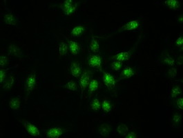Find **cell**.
Segmentation results:
<instances>
[{
    "mask_svg": "<svg viewBox=\"0 0 183 138\" xmlns=\"http://www.w3.org/2000/svg\"><path fill=\"white\" fill-rule=\"evenodd\" d=\"M78 7V4L73 0H66L62 3V9L66 15L71 16L75 14Z\"/></svg>",
    "mask_w": 183,
    "mask_h": 138,
    "instance_id": "cell-1",
    "label": "cell"
},
{
    "mask_svg": "<svg viewBox=\"0 0 183 138\" xmlns=\"http://www.w3.org/2000/svg\"><path fill=\"white\" fill-rule=\"evenodd\" d=\"M9 55L14 57H20L22 55V51L20 48L15 44H11L8 48Z\"/></svg>",
    "mask_w": 183,
    "mask_h": 138,
    "instance_id": "cell-11",
    "label": "cell"
},
{
    "mask_svg": "<svg viewBox=\"0 0 183 138\" xmlns=\"http://www.w3.org/2000/svg\"><path fill=\"white\" fill-rule=\"evenodd\" d=\"M68 52V46L64 42H60L59 45V54L60 57L67 55Z\"/></svg>",
    "mask_w": 183,
    "mask_h": 138,
    "instance_id": "cell-24",
    "label": "cell"
},
{
    "mask_svg": "<svg viewBox=\"0 0 183 138\" xmlns=\"http://www.w3.org/2000/svg\"><path fill=\"white\" fill-rule=\"evenodd\" d=\"M182 44H183V38L182 36H180L177 39L176 42V45L178 47H182Z\"/></svg>",
    "mask_w": 183,
    "mask_h": 138,
    "instance_id": "cell-36",
    "label": "cell"
},
{
    "mask_svg": "<svg viewBox=\"0 0 183 138\" xmlns=\"http://www.w3.org/2000/svg\"><path fill=\"white\" fill-rule=\"evenodd\" d=\"M88 66L91 68H98L100 70L101 69L102 60L100 56L99 55H92L88 59Z\"/></svg>",
    "mask_w": 183,
    "mask_h": 138,
    "instance_id": "cell-5",
    "label": "cell"
},
{
    "mask_svg": "<svg viewBox=\"0 0 183 138\" xmlns=\"http://www.w3.org/2000/svg\"><path fill=\"white\" fill-rule=\"evenodd\" d=\"M91 50L94 53H100V45H99L98 40L95 39V37H93L91 39L90 45H89Z\"/></svg>",
    "mask_w": 183,
    "mask_h": 138,
    "instance_id": "cell-15",
    "label": "cell"
},
{
    "mask_svg": "<svg viewBox=\"0 0 183 138\" xmlns=\"http://www.w3.org/2000/svg\"><path fill=\"white\" fill-rule=\"evenodd\" d=\"M164 62L167 65L172 66L174 65L175 60H174V58L170 57L169 55H167L166 56H164Z\"/></svg>",
    "mask_w": 183,
    "mask_h": 138,
    "instance_id": "cell-30",
    "label": "cell"
},
{
    "mask_svg": "<svg viewBox=\"0 0 183 138\" xmlns=\"http://www.w3.org/2000/svg\"><path fill=\"white\" fill-rule=\"evenodd\" d=\"M123 65V63L120 61H113L112 64H111V68L112 70L118 71H120V69L122 68V66Z\"/></svg>",
    "mask_w": 183,
    "mask_h": 138,
    "instance_id": "cell-28",
    "label": "cell"
},
{
    "mask_svg": "<svg viewBox=\"0 0 183 138\" xmlns=\"http://www.w3.org/2000/svg\"><path fill=\"white\" fill-rule=\"evenodd\" d=\"M102 109L106 113H109L112 109V104H111V101L108 99H105L102 104Z\"/></svg>",
    "mask_w": 183,
    "mask_h": 138,
    "instance_id": "cell-22",
    "label": "cell"
},
{
    "mask_svg": "<svg viewBox=\"0 0 183 138\" xmlns=\"http://www.w3.org/2000/svg\"><path fill=\"white\" fill-rule=\"evenodd\" d=\"M133 49L118 53V54H116L113 57V61H120V62H123L124 61L129 60V58H130V56L131 55V52Z\"/></svg>",
    "mask_w": 183,
    "mask_h": 138,
    "instance_id": "cell-8",
    "label": "cell"
},
{
    "mask_svg": "<svg viewBox=\"0 0 183 138\" xmlns=\"http://www.w3.org/2000/svg\"><path fill=\"white\" fill-rule=\"evenodd\" d=\"M177 64L178 66L182 65V55H180L177 59Z\"/></svg>",
    "mask_w": 183,
    "mask_h": 138,
    "instance_id": "cell-37",
    "label": "cell"
},
{
    "mask_svg": "<svg viewBox=\"0 0 183 138\" xmlns=\"http://www.w3.org/2000/svg\"><path fill=\"white\" fill-rule=\"evenodd\" d=\"M4 22L7 25L9 26H16L17 19L16 17L14 15H12L11 12H7L4 15Z\"/></svg>",
    "mask_w": 183,
    "mask_h": 138,
    "instance_id": "cell-12",
    "label": "cell"
},
{
    "mask_svg": "<svg viewBox=\"0 0 183 138\" xmlns=\"http://www.w3.org/2000/svg\"><path fill=\"white\" fill-rule=\"evenodd\" d=\"M64 87L67 88L68 90L72 91H76L78 90V86L76 83L73 80H71L65 84Z\"/></svg>",
    "mask_w": 183,
    "mask_h": 138,
    "instance_id": "cell-27",
    "label": "cell"
},
{
    "mask_svg": "<svg viewBox=\"0 0 183 138\" xmlns=\"http://www.w3.org/2000/svg\"><path fill=\"white\" fill-rule=\"evenodd\" d=\"M138 137V134H137L136 133L133 132V131H131L130 133H129L128 134H126L125 135V137H126V138H136Z\"/></svg>",
    "mask_w": 183,
    "mask_h": 138,
    "instance_id": "cell-35",
    "label": "cell"
},
{
    "mask_svg": "<svg viewBox=\"0 0 183 138\" xmlns=\"http://www.w3.org/2000/svg\"><path fill=\"white\" fill-rule=\"evenodd\" d=\"M8 64V59L4 55H1L0 57V66H1V68L4 67Z\"/></svg>",
    "mask_w": 183,
    "mask_h": 138,
    "instance_id": "cell-33",
    "label": "cell"
},
{
    "mask_svg": "<svg viewBox=\"0 0 183 138\" xmlns=\"http://www.w3.org/2000/svg\"><path fill=\"white\" fill-rule=\"evenodd\" d=\"M164 4L169 9L178 11L180 6V2L176 0H167L164 2Z\"/></svg>",
    "mask_w": 183,
    "mask_h": 138,
    "instance_id": "cell-17",
    "label": "cell"
},
{
    "mask_svg": "<svg viewBox=\"0 0 183 138\" xmlns=\"http://www.w3.org/2000/svg\"><path fill=\"white\" fill-rule=\"evenodd\" d=\"M63 133V129L60 127H53L49 129L47 132V137L50 138H59Z\"/></svg>",
    "mask_w": 183,
    "mask_h": 138,
    "instance_id": "cell-10",
    "label": "cell"
},
{
    "mask_svg": "<svg viewBox=\"0 0 183 138\" xmlns=\"http://www.w3.org/2000/svg\"><path fill=\"white\" fill-rule=\"evenodd\" d=\"M90 81V73L88 71L85 70L83 72L82 76H81L80 80V86L81 88V100L82 99L84 92H85V89L89 84Z\"/></svg>",
    "mask_w": 183,
    "mask_h": 138,
    "instance_id": "cell-3",
    "label": "cell"
},
{
    "mask_svg": "<svg viewBox=\"0 0 183 138\" xmlns=\"http://www.w3.org/2000/svg\"><path fill=\"white\" fill-rule=\"evenodd\" d=\"M117 131L120 135L125 136L129 131V128L124 124H121L117 128Z\"/></svg>",
    "mask_w": 183,
    "mask_h": 138,
    "instance_id": "cell-23",
    "label": "cell"
},
{
    "mask_svg": "<svg viewBox=\"0 0 183 138\" xmlns=\"http://www.w3.org/2000/svg\"><path fill=\"white\" fill-rule=\"evenodd\" d=\"M84 30H85V29H84L82 26H75L73 29L72 31H71V35L73 37H78L82 34Z\"/></svg>",
    "mask_w": 183,
    "mask_h": 138,
    "instance_id": "cell-21",
    "label": "cell"
},
{
    "mask_svg": "<svg viewBox=\"0 0 183 138\" xmlns=\"http://www.w3.org/2000/svg\"><path fill=\"white\" fill-rule=\"evenodd\" d=\"M103 73V81L106 88L109 89H112L116 86V80L110 73L106 71H102Z\"/></svg>",
    "mask_w": 183,
    "mask_h": 138,
    "instance_id": "cell-4",
    "label": "cell"
},
{
    "mask_svg": "<svg viewBox=\"0 0 183 138\" xmlns=\"http://www.w3.org/2000/svg\"><path fill=\"white\" fill-rule=\"evenodd\" d=\"M24 126L26 129V131L33 137H39L40 135V133L39 129L35 126L34 124L30 123L28 121H25L24 122Z\"/></svg>",
    "mask_w": 183,
    "mask_h": 138,
    "instance_id": "cell-6",
    "label": "cell"
},
{
    "mask_svg": "<svg viewBox=\"0 0 183 138\" xmlns=\"http://www.w3.org/2000/svg\"><path fill=\"white\" fill-rule=\"evenodd\" d=\"M90 106L91 109L94 110V111H99L101 107V104L100 102V100H99L98 98L93 99V100L91 102Z\"/></svg>",
    "mask_w": 183,
    "mask_h": 138,
    "instance_id": "cell-25",
    "label": "cell"
},
{
    "mask_svg": "<svg viewBox=\"0 0 183 138\" xmlns=\"http://www.w3.org/2000/svg\"><path fill=\"white\" fill-rule=\"evenodd\" d=\"M99 87V83L98 81L95 80V79H92L90 81L89 84H88V92H89L90 95H91L94 92L96 91L98 89Z\"/></svg>",
    "mask_w": 183,
    "mask_h": 138,
    "instance_id": "cell-19",
    "label": "cell"
},
{
    "mask_svg": "<svg viewBox=\"0 0 183 138\" xmlns=\"http://www.w3.org/2000/svg\"><path fill=\"white\" fill-rule=\"evenodd\" d=\"M98 132L102 137H107L110 135L111 126L108 124H102L99 127Z\"/></svg>",
    "mask_w": 183,
    "mask_h": 138,
    "instance_id": "cell-13",
    "label": "cell"
},
{
    "mask_svg": "<svg viewBox=\"0 0 183 138\" xmlns=\"http://www.w3.org/2000/svg\"><path fill=\"white\" fill-rule=\"evenodd\" d=\"M177 73H178L177 69L176 68H171V69H169V70L168 71L167 75H168V77L169 78L173 79L177 75Z\"/></svg>",
    "mask_w": 183,
    "mask_h": 138,
    "instance_id": "cell-31",
    "label": "cell"
},
{
    "mask_svg": "<svg viewBox=\"0 0 183 138\" xmlns=\"http://www.w3.org/2000/svg\"><path fill=\"white\" fill-rule=\"evenodd\" d=\"M134 75V71L133 68L131 67H126L122 71L120 74V80H124V79H129L133 77Z\"/></svg>",
    "mask_w": 183,
    "mask_h": 138,
    "instance_id": "cell-14",
    "label": "cell"
},
{
    "mask_svg": "<svg viewBox=\"0 0 183 138\" xmlns=\"http://www.w3.org/2000/svg\"><path fill=\"white\" fill-rule=\"evenodd\" d=\"M6 72L4 69H1L0 70V84H2L5 81V79H6Z\"/></svg>",
    "mask_w": 183,
    "mask_h": 138,
    "instance_id": "cell-32",
    "label": "cell"
},
{
    "mask_svg": "<svg viewBox=\"0 0 183 138\" xmlns=\"http://www.w3.org/2000/svg\"><path fill=\"white\" fill-rule=\"evenodd\" d=\"M176 104L178 108L180 110H182V106H183V98H180L179 99H178V100L176 101Z\"/></svg>",
    "mask_w": 183,
    "mask_h": 138,
    "instance_id": "cell-34",
    "label": "cell"
},
{
    "mask_svg": "<svg viewBox=\"0 0 183 138\" xmlns=\"http://www.w3.org/2000/svg\"><path fill=\"white\" fill-rule=\"evenodd\" d=\"M181 93H182V89L180 87V86L178 85L174 86L171 89V98H177L179 95L181 94Z\"/></svg>",
    "mask_w": 183,
    "mask_h": 138,
    "instance_id": "cell-26",
    "label": "cell"
},
{
    "mask_svg": "<svg viewBox=\"0 0 183 138\" xmlns=\"http://www.w3.org/2000/svg\"><path fill=\"white\" fill-rule=\"evenodd\" d=\"M139 26V22L138 21H130L127 22L126 24L122 26L121 27L119 28L118 32L121 33L123 31H130L136 29Z\"/></svg>",
    "mask_w": 183,
    "mask_h": 138,
    "instance_id": "cell-7",
    "label": "cell"
},
{
    "mask_svg": "<svg viewBox=\"0 0 183 138\" xmlns=\"http://www.w3.org/2000/svg\"><path fill=\"white\" fill-rule=\"evenodd\" d=\"M69 49L71 53L73 55H77L80 52V46L75 41H69Z\"/></svg>",
    "mask_w": 183,
    "mask_h": 138,
    "instance_id": "cell-16",
    "label": "cell"
},
{
    "mask_svg": "<svg viewBox=\"0 0 183 138\" xmlns=\"http://www.w3.org/2000/svg\"><path fill=\"white\" fill-rule=\"evenodd\" d=\"M182 121V115L179 113H175L173 116V124L174 125H178Z\"/></svg>",
    "mask_w": 183,
    "mask_h": 138,
    "instance_id": "cell-29",
    "label": "cell"
},
{
    "mask_svg": "<svg viewBox=\"0 0 183 138\" xmlns=\"http://www.w3.org/2000/svg\"><path fill=\"white\" fill-rule=\"evenodd\" d=\"M14 82H15L14 77L12 75H11L9 77V79H7V80L5 81V83L4 84V86H2V88H3L4 90H6V91L9 90V89H11L12 88Z\"/></svg>",
    "mask_w": 183,
    "mask_h": 138,
    "instance_id": "cell-20",
    "label": "cell"
},
{
    "mask_svg": "<svg viewBox=\"0 0 183 138\" xmlns=\"http://www.w3.org/2000/svg\"><path fill=\"white\" fill-rule=\"evenodd\" d=\"M70 71L71 75H72L73 77H74V78H78V77H80V75H81V71H82L80 64L78 62H76V61L71 62Z\"/></svg>",
    "mask_w": 183,
    "mask_h": 138,
    "instance_id": "cell-9",
    "label": "cell"
},
{
    "mask_svg": "<svg viewBox=\"0 0 183 138\" xmlns=\"http://www.w3.org/2000/svg\"><path fill=\"white\" fill-rule=\"evenodd\" d=\"M36 85V75L35 72H31L27 76L26 82H25V88L26 89L27 95H29L30 92L35 88Z\"/></svg>",
    "mask_w": 183,
    "mask_h": 138,
    "instance_id": "cell-2",
    "label": "cell"
},
{
    "mask_svg": "<svg viewBox=\"0 0 183 138\" xmlns=\"http://www.w3.org/2000/svg\"><path fill=\"white\" fill-rule=\"evenodd\" d=\"M21 105V100L19 98H13L9 101V106L11 109L16 111L18 110Z\"/></svg>",
    "mask_w": 183,
    "mask_h": 138,
    "instance_id": "cell-18",
    "label": "cell"
},
{
    "mask_svg": "<svg viewBox=\"0 0 183 138\" xmlns=\"http://www.w3.org/2000/svg\"><path fill=\"white\" fill-rule=\"evenodd\" d=\"M176 19H177V21L180 24H182V22H183V15H179V16Z\"/></svg>",
    "mask_w": 183,
    "mask_h": 138,
    "instance_id": "cell-38",
    "label": "cell"
}]
</instances>
